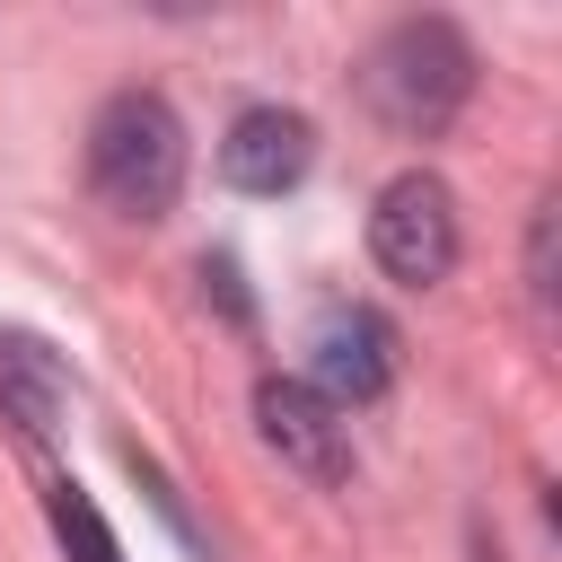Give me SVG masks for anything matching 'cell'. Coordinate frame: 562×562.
I'll return each mask as SVG.
<instances>
[{
  "instance_id": "277c9868",
  "label": "cell",
  "mask_w": 562,
  "mask_h": 562,
  "mask_svg": "<svg viewBox=\"0 0 562 562\" xmlns=\"http://www.w3.org/2000/svg\"><path fill=\"white\" fill-rule=\"evenodd\" d=\"M255 430H263V448H272L281 465H299L316 492L351 483V430L334 422V404H325L316 386H299V378H263V386H255Z\"/></svg>"
},
{
  "instance_id": "ba28073f",
  "label": "cell",
  "mask_w": 562,
  "mask_h": 562,
  "mask_svg": "<svg viewBox=\"0 0 562 562\" xmlns=\"http://www.w3.org/2000/svg\"><path fill=\"white\" fill-rule=\"evenodd\" d=\"M44 509H53V536H61V553H70V562H123L114 527L97 518V501H88L79 483H53V492H44Z\"/></svg>"
},
{
  "instance_id": "9c48e42d",
  "label": "cell",
  "mask_w": 562,
  "mask_h": 562,
  "mask_svg": "<svg viewBox=\"0 0 562 562\" xmlns=\"http://www.w3.org/2000/svg\"><path fill=\"white\" fill-rule=\"evenodd\" d=\"M527 290H536V316H553V211H536L527 228Z\"/></svg>"
},
{
  "instance_id": "3957f363",
  "label": "cell",
  "mask_w": 562,
  "mask_h": 562,
  "mask_svg": "<svg viewBox=\"0 0 562 562\" xmlns=\"http://www.w3.org/2000/svg\"><path fill=\"white\" fill-rule=\"evenodd\" d=\"M369 255L386 281H413V290L448 281L457 272V193L430 167H404L369 211Z\"/></svg>"
},
{
  "instance_id": "8992f818",
  "label": "cell",
  "mask_w": 562,
  "mask_h": 562,
  "mask_svg": "<svg viewBox=\"0 0 562 562\" xmlns=\"http://www.w3.org/2000/svg\"><path fill=\"white\" fill-rule=\"evenodd\" d=\"M307 167H316V123L290 114V105H246L228 123V140H220V176L237 193H263V202L290 193Z\"/></svg>"
},
{
  "instance_id": "5b68a950",
  "label": "cell",
  "mask_w": 562,
  "mask_h": 562,
  "mask_svg": "<svg viewBox=\"0 0 562 562\" xmlns=\"http://www.w3.org/2000/svg\"><path fill=\"white\" fill-rule=\"evenodd\" d=\"M395 378V334L378 307H325L307 334V386L342 413V404H378Z\"/></svg>"
},
{
  "instance_id": "52a82bcc",
  "label": "cell",
  "mask_w": 562,
  "mask_h": 562,
  "mask_svg": "<svg viewBox=\"0 0 562 562\" xmlns=\"http://www.w3.org/2000/svg\"><path fill=\"white\" fill-rule=\"evenodd\" d=\"M0 404L44 439V430H61V404H70V386H61V360L44 351V342H26V334H0Z\"/></svg>"
},
{
  "instance_id": "7a4b0ae2",
  "label": "cell",
  "mask_w": 562,
  "mask_h": 562,
  "mask_svg": "<svg viewBox=\"0 0 562 562\" xmlns=\"http://www.w3.org/2000/svg\"><path fill=\"white\" fill-rule=\"evenodd\" d=\"M360 79H369V105L395 123V132H448L457 123V105H465V88H474V44L448 26V18H395L378 44H369V61H360Z\"/></svg>"
},
{
  "instance_id": "6da1fadb",
  "label": "cell",
  "mask_w": 562,
  "mask_h": 562,
  "mask_svg": "<svg viewBox=\"0 0 562 562\" xmlns=\"http://www.w3.org/2000/svg\"><path fill=\"white\" fill-rule=\"evenodd\" d=\"M88 184H97V202L114 220H140V228L167 220L176 193H184V123H176V105L149 97V88L105 97L97 123H88Z\"/></svg>"
}]
</instances>
